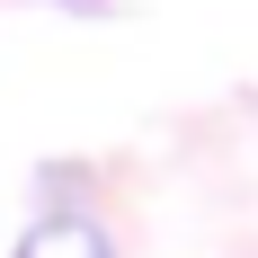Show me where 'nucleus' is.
Returning <instances> with one entry per match:
<instances>
[{"label": "nucleus", "instance_id": "obj_1", "mask_svg": "<svg viewBox=\"0 0 258 258\" xmlns=\"http://www.w3.org/2000/svg\"><path fill=\"white\" fill-rule=\"evenodd\" d=\"M18 258H107V240L89 232V223H72V214H53V223H36V232H27Z\"/></svg>", "mask_w": 258, "mask_h": 258}]
</instances>
